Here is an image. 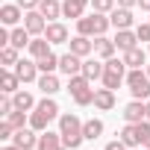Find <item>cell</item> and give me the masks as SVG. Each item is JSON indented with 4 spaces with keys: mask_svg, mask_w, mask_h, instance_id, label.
Listing matches in <instances>:
<instances>
[{
    "mask_svg": "<svg viewBox=\"0 0 150 150\" xmlns=\"http://www.w3.org/2000/svg\"><path fill=\"white\" fill-rule=\"evenodd\" d=\"M12 100H15V109H24V112L35 109V100H33V94H30V91H24V88H18V91L12 94Z\"/></svg>",
    "mask_w": 150,
    "mask_h": 150,
    "instance_id": "obj_29",
    "label": "cell"
},
{
    "mask_svg": "<svg viewBox=\"0 0 150 150\" xmlns=\"http://www.w3.org/2000/svg\"><path fill=\"white\" fill-rule=\"evenodd\" d=\"M115 38H106V35H94V53L100 59H112L115 56Z\"/></svg>",
    "mask_w": 150,
    "mask_h": 150,
    "instance_id": "obj_19",
    "label": "cell"
},
{
    "mask_svg": "<svg viewBox=\"0 0 150 150\" xmlns=\"http://www.w3.org/2000/svg\"><path fill=\"white\" fill-rule=\"evenodd\" d=\"M68 91H71V97H74L77 106H88V103H94V91L97 88H91L88 77L77 74V77H68Z\"/></svg>",
    "mask_w": 150,
    "mask_h": 150,
    "instance_id": "obj_3",
    "label": "cell"
},
{
    "mask_svg": "<svg viewBox=\"0 0 150 150\" xmlns=\"http://www.w3.org/2000/svg\"><path fill=\"white\" fill-rule=\"evenodd\" d=\"M30 41H33V38H30V30H27V27H15V30H12V35H9V44H12V47H18V50L30 47Z\"/></svg>",
    "mask_w": 150,
    "mask_h": 150,
    "instance_id": "obj_26",
    "label": "cell"
},
{
    "mask_svg": "<svg viewBox=\"0 0 150 150\" xmlns=\"http://www.w3.org/2000/svg\"><path fill=\"white\" fill-rule=\"evenodd\" d=\"M38 62V71L41 74H53L56 68H59V56L56 53H47V56H41V59H35Z\"/></svg>",
    "mask_w": 150,
    "mask_h": 150,
    "instance_id": "obj_32",
    "label": "cell"
},
{
    "mask_svg": "<svg viewBox=\"0 0 150 150\" xmlns=\"http://www.w3.org/2000/svg\"><path fill=\"white\" fill-rule=\"evenodd\" d=\"M109 27H112V21L103 12H91V15H86V18L77 21V33L80 35H103Z\"/></svg>",
    "mask_w": 150,
    "mask_h": 150,
    "instance_id": "obj_4",
    "label": "cell"
},
{
    "mask_svg": "<svg viewBox=\"0 0 150 150\" xmlns=\"http://www.w3.org/2000/svg\"><path fill=\"white\" fill-rule=\"evenodd\" d=\"M88 3H91V0H65V3H62V15L80 21V18H83V9H86Z\"/></svg>",
    "mask_w": 150,
    "mask_h": 150,
    "instance_id": "obj_22",
    "label": "cell"
},
{
    "mask_svg": "<svg viewBox=\"0 0 150 150\" xmlns=\"http://www.w3.org/2000/svg\"><path fill=\"white\" fill-rule=\"evenodd\" d=\"M118 6H124V9H132V6H138V0H118Z\"/></svg>",
    "mask_w": 150,
    "mask_h": 150,
    "instance_id": "obj_38",
    "label": "cell"
},
{
    "mask_svg": "<svg viewBox=\"0 0 150 150\" xmlns=\"http://www.w3.org/2000/svg\"><path fill=\"white\" fill-rule=\"evenodd\" d=\"M35 150H68V147L62 144V132L44 129V132L38 135V147H35Z\"/></svg>",
    "mask_w": 150,
    "mask_h": 150,
    "instance_id": "obj_15",
    "label": "cell"
},
{
    "mask_svg": "<svg viewBox=\"0 0 150 150\" xmlns=\"http://www.w3.org/2000/svg\"><path fill=\"white\" fill-rule=\"evenodd\" d=\"M132 150H138V147H132Z\"/></svg>",
    "mask_w": 150,
    "mask_h": 150,
    "instance_id": "obj_44",
    "label": "cell"
},
{
    "mask_svg": "<svg viewBox=\"0 0 150 150\" xmlns=\"http://www.w3.org/2000/svg\"><path fill=\"white\" fill-rule=\"evenodd\" d=\"M83 135H86L88 141H94V138H100V135H103V121H97V118H91V121H86V124H83Z\"/></svg>",
    "mask_w": 150,
    "mask_h": 150,
    "instance_id": "obj_30",
    "label": "cell"
},
{
    "mask_svg": "<svg viewBox=\"0 0 150 150\" xmlns=\"http://www.w3.org/2000/svg\"><path fill=\"white\" fill-rule=\"evenodd\" d=\"M38 88L44 91V97H53L62 86H59V77H56V74H41V77H38Z\"/></svg>",
    "mask_w": 150,
    "mask_h": 150,
    "instance_id": "obj_24",
    "label": "cell"
},
{
    "mask_svg": "<svg viewBox=\"0 0 150 150\" xmlns=\"http://www.w3.org/2000/svg\"><path fill=\"white\" fill-rule=\"evenodd\" d=\"M103 62H106V71H103V86L115 91V88L127 80V62H124V59H115V56H112V59H103Z\"/></svg>",
    "mask_w": 150,
    "mask_h": 150,
    "instance_id": "obj_6",
    "label": "cell"
},
{
    "mask_svg": "<svg viewBox=\"0 0 150 150\" xmlns=\"http://www.w3.org/2000/svg\"><path fill=\"white\" fill-rule=\"evenodd\" d=\"M24 27L30 30V35H44V30H47V18H44L38 9H30V12L24 15Z\"/></svg>",
    "mask_w": 150,
    "mask_h": 150,
    "instance_id": "obj_9",
    "label": "cell"
},
{
    "mask_svg": "<svg viewBox=\"0 0 150 150\" xmlns=\"http://www.w3.org/2000/svg\"><path fill=\"white\" fill-rule=\"evenodd\" d=\"M59 132H62V144L68 147V150H77L83 141H86V135H83V121L77 118V115H59Z\"/></svg>",
    "mask_w": 150,
    "mask_h": 150,
    "instance_id": "obj_1",
    "label": "cell"
},
{
    "mask_svg": "<svg viewBox=\"0 0 150 150\" xmlns=\"http://www.w3.org/2000/svg\"><path fill=\"white\" fill-rule=\"evenodd\" d=\"M18 86H24V83L18 80V74L9 71V68H3V74H0V91H3V94H15Z\"/></svg>",
    "mask_w": 150,
    "mask_h": 150,
    "instance_id": "obj_18",
    "label": "cell"
},
{
    "mask_svg": "<svg viewBox=\"0 0 150 150\" xmlns=\"http://www.w3.org/2000/svg\"><path fill=\"white\" fill-rule=\"evenodd\" d=\"M144 150H150V135H147V138H144Z\"/></svg>",
    "mask_w": 150,
    "mask_h": 150,
    "instance_id": "obj_41",
    "label": "cell"
},
{
    "mask_svg": "<svg viewBox=\"0 0 150 150\" xmlns=\"http://www.w3.org/2000/svg\"><path fill=\"white\" fill-rule=\"evenodd\" d=\"M147 77H150V65H147Z\"/></svg>",
    "mask_w": 150,
    "mask_h": 150,
    "instance_id": "obj_43",
    "label": "cell"
},
{
    "mask_svg": "<svg viewBox=\"0 0 150 150\" xmlns=\"http://www.w3.org/2000/svg\"><path fill=\"white\" fill-rule=\"evenodd\" d=\"M0 65H3V68H15L18 65V47L6 44L3 50H0Z\"/></svg>",
    "mask_w": 150,
    "mask_h": 150,
    "instance_id": "obj_31",
    "label": "cell"
},
{
    "mask_svg": "<svg viewBox=\"0 0 150 150\" xmlns=\"http://www.w3.org/2000/svg\"><path fill=\"white\" fill-rule=\"evenodd\" d=\"M106 150H129V147H127L121 138H115V141H109V144H106Z\"/></svg>",
    "mask_w": 150,
    "mask_h": 150,
    "instance_id": "obj_37",
    "label": "cell"
},
{
    "mask_svg": "<svg viewBox=\"0 0 150 150\" xmlns=\"http://www.w3.org/2000/svg\"><path fill=\"white\" fill-rule=\"evenodd\" d=\"M127 86H129L132 100H147V97H150V77H147V71L129 68V74H127Z\"/></svg>",
    "mask_w": 150,
    "mask_h": 150,
    "instance_id": "obj_5",
    "label": "cell"
},
{
    "mask_svg": "<svg viewBox=\"0 0 150 150\" xmlns=\"http://www.w3.org/2000/svg\"><path fill=\"white\" fill-rule=\"evenodd\" d=\"M150 135V121H138V124H127L124 129H121V141L132 150V147H138V144H144V138Z\"/></svg>",
    "mask_w": 150,
    "mask_h": 150,
    "instance_id": "obj_7",
    "label": "cell"
},
{
    "mask_svg": "<svg viewBox=\"0 0 150 150\" xmlns=\"http://www.w3.org/2000/svg\"><path fill=\"white\" fill-rule=\"evenodd\" d=\"M24 15H27V12H24L18 3H6V6H0V24H3V27H15Z\"/></svg>",
    "mask_w": 150,
    "mask_h": 150,
    "instance_id": "obj_14",
    "label": "cell"
},
{
    "mask_svg": "<svg viewBox=\"0 0 150 150\" xmlns=\"http://www.w3.org/2000/svg\"><path fill=\"white\" fill-rule=\"evenodd\" d=\"M15 74H18L21 83H33V80H38V62H33V59H18Z\"/></svg>",
    "mask_w": 150,
    "mask_h": 150,
    "instance_id": "obj_12",
    "label": "cell"
},
{
    "mask_svg": "<svg viewBox=\"0 0 150 150\" xmlns=\"http://www.w3.org/2000/svg\"><path fill=\"white\" fill-rule=\"evenodd\" d=\"M103 71H106V62H100V59H86L83 62V77H88L91 83L103 80Z\"/></svg>",
    "mask_w": 150,
    "mask_h": 150,
    "instance_id": "obj_21",
    "label": "cell"
},
{
    "mask_svg": "<svg viewBox=\"0 0 150 150\" xmlns=\"http://www.w3.org/2000/svg\"><path fill=\"white\" fill-rule=\"evenodd\" d=\"M3 150H21V147H18V144H6Z\"/></svg>",
    "mask_w": 150,
    "mask_h": 150,
    "instance_id": "obj_40",
    "label": "cell"
},
{
    "mask_svg": "<svg viewBox=\"0 0 150 150\" xmlns=\"http://www.w3.org/2000/svg\"><path fill=\"white\" fill-rule=\"evenodd\" d=\"M94 106L100 109V112H109V109H115V91L112 88H97L94 91Z\"/></svg>",
    "mask_w": 150,
    "mask_h": 150,
    "instance_id": "obj_20",
    "label": "cell"
},
{
    "mask_svg": "<svg viewBox=\"0 0 150 150\" xmlns=\"http://www.w3.org/2000/svg\"><path fill=\"white\" fill-rule=\"evenodd\" d=\"M27 50H30V56H33V59H41V56L53 53V50H50V41H47L44 35H35V38L30 41V47H27Z\"/></svg>",
    "mask_w": 150,
    "mask_h": 150,
    "instance_id": "obj_25",
    "label": "cell"
},
{
    "mask_svg": "<svg viewBox=\"0 0 150 150\" xmlns=\"http://www.w3.org/2000/svg\"><path fill=\"white\" fill-rule=\"evenodd\" d=\"M38 12H41L47 21H56V18H62V3H59V0H41Z\"/></svg>",
    "mask_w": 150,
    "mask_h": 150,
    "instance_id": "obj_28",
    "label": "cell"
},
{
    "mask_svg": "<svg viewBox=\"0 0 150 150\" xmlns=\"http://www.w3.org/2000/svg\"><path fill=\"white\" fill-rule=\"evenodd\" d=\"M15 3H18L24 12H30V9H38V6H41V0H15Z\"/></svg>",
    "mask_w": 150,
    "mask_h": 150,
    "instance_id": "obj_36",
    "label": "cell"
},
{
    "mask_svg": "<svg viewBox=\"0 0 150 150\" xmlns=\"http://www.w3.org/2000/svg\"><path fill=\"white\" fill-rule=\"evenodd\" d=\"M138 6H141L144 12H150V0H138Z\"/></svg>",
    "mask_w": 150,
    "mask_h": 150,
    "instance_id": "obj_39",
    "label": "cell"
},
{
    "mask_svg": "<svg viewBox=\"0 0 150 150\" xmlns=\"http://www.w3.org/2000/svg\"><path fill=\"white\" fill-rule=\"evenodd\" d=\"M124 121L127 124H138V121H147V103H141V100H132V103H127L124 106Z\"/></svg>",
    "mask_w": 150,
    "mask_h": 150,
    "instance_id": "obj_10",
    "label": "cell"
},
{
    "mask_svg": "<svg viewBox=\"0 0 150 150\" xmlns=\"http://www.w3.org/2000/svg\"><path fill=\"white\" fill-rule=\"evenodd\" d=\"M147 121H150V100H147Z\"/></svg>",
    "mask_w": 150,
    "mask_h": 150,
    "instance_id": "obj_42",
    "label": "cell"
},
{
    "mask_svg": "<svg viewBox=\"0 0 150 150\" xmlns=\"http://www.w3.org/2000/svg\"><path fill=\"white\" fill-rule=\"evenodd\" d=\"M44 38H47L50 44H65V41H68V30H65V24L50 21V24H47V30H44Z\"/></svg>",
    "mask_w": 150,
    "mask_h": 150,
    "instance_id": "obj_17",
    "label": "cell"
},
{
    "mask_svg": "<svg viewBox=\"0 0 150 150\" xmlns=\"http://www.w3.org/2000/svg\"><path fill=\"white\" fill-rule=\"evenodd\" d=\"M135 35H138V41H147L150 44V24H138L135 27Z\"/></svg>",
    "mask_w": 150,
    "mask_h": 150,
    "instance_id": "obj_35",
    "label": "cell"
},
{
    "mask_svg": "<svg viewBox=\"0 0 150 150\" xmlns=\"http://www.w3.org/2000/svg\"><path fill=\"white\" fill-rule=\"evenodd\" d=\"M124 62H127V68H141V65H147V53H144L141 47L124 50Z\"/></svg>",
    "mask_w": 150,
    "mask_h": 150,
    "instance_id": "obj_27",
    "label": "cell"
},
{
    "mask_svg": "<svg viewBox=\"0 0 150 150\" xmlns=\"http://www.w3.org/2000/svg\"><path fill=\"white\" fill-rule=\"evenodd\" d=\"M115 47H118V50H132V47H138V35H135L132 30H118Z\"/></svg>",
    "mask_w": 150,
    "mask_h": 150,
    "instance_id": "obj_23",
    "label": "cell"
},
{
    "mask_svg": "<svg viewBox=\"0 0 150 150\" xmlns=\"http://www.w3.org/2000/svg\"><path fill=\"white\" fill-rule=\"evenodd\" d=\"M83 56H77V53H65V56H59V71L65 74V77H77V74H83Z\"/></svg>",
    "mask_w": 150,
    "mask_h": 150,
    "instance_id": "obj_8",
    "label": "cell"
},
{
    "mask_svg": "<svg viewBox=\"0 0 150 150\" xmlns=\"http://www.w3.org/2000/svg\"><path fill=\"white\" fill-rule=\"evenodd\" d=\"M56 118H59V106H56V100H53V97H44L41 103H35V109H33V115H30V127H33L35 132H44L47 124L56 121Z\"/></svg>",
    "mask_w": 150,
    "mask_h": 150,
    "instance_id": "obj_2",
    "label": "cell"
},
{
    "mask_svg": "<svg viewBox=\"0 0 150 150\" xmlns=\"http://www.w3.org/2000/svg\"><path fill=\"white\" fill-rule=\"evenodd\" d=\"M12 144H18L21 150H33V147H38V135H35L33 127H24V129H15Z\"/></svg>",
    "mask_w": 150,
    "mask_h": 150,
    "instance_id": "obj_11",
    "label": "cell"
},
{
    "mask_svg": "<svg viewBox=\"0 0 150 150\" xmlns=\"http://www.w3.org/2000/svg\"><path fill=\"white\" fill-rule=\"evenodd\" d=\"M91 9L106 15V12H112V9H115V0H91Z\"/></svg>",
    "mask_w": 150,
    "mask_h": 150,
    "instance_id": "obj_34",
    "label": "cell"
},
{
    "mask_svg": "<svg viewBox=\"0 0 150 150\" xmlns=\"http://www.w3.org/2000/svg\"><path fill=\"white\" fill-rule=\"evenodd\" d=\"M6 121H9L15 129H24V127H30V118H27V112H24V109H15L12 115H6Z\"/></svg>",
    "mask_w": 150,
    "mask_h": 150,
    "instance_id": "obj_33",
    "label": "cell"
},
{
    "mask_svg": "<svg viewBox=\"0 0 150 150\" xmlns=\"http://www.w3.org/2000/svg\"><path fill=\"white\" fill-rule=\"evenodd\" d=\"M71 53H77V56H88V53H94V41H91V35H74L71 41Z\"/></svg>",
    "mask_w": 150,
    "mask_h": 150,
    "instance_id": "obj_16",
    "label": "cell"
},
{
    "mask_svg": "<svg viewBox=\"0 0 150 150\" xmlns=\"http://www.w3.org/2000/svg\"><path fill=\"white\" fill-rule=\"evenodd\" d=\"M109 21H112V27H115V30H129V27L135 24V18H132V9H124V6L112 9V12H109Z\"/></svg>",
    "mask_w": 150,
    "mask_h": 150,
    "instance_id": "obj_13",
    "label": "cell"
}]
</instances>
